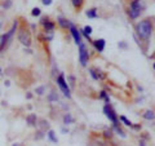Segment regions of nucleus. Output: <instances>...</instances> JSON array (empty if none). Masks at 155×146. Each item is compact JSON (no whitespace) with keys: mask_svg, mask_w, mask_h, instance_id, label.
<instances>
[{"mask_svg":"<svg viewBox=\"0 0 155 146\" xmlns=\"http://www.w3.org/2000/svg\"><path fill=\"white\" fill-rule=\"evenodd\" d=\"M153 30H154V23H153V19H150V18L140 21L137 25H136V31H137L138 38L146 43L150 40V38H151Z\"/></svg>","mask_w":155,"mask_h":146,"instance_id":"1","label":"nucleus"},{"mask_svg":"<svg viewBox=\"0 0 155 146\" xmlns=\"http://www.w3.org/2000/svg\"><path fill=\"white\" fill-rule=\"evenodd\" d=\"M142 9H143V5L141 0H130L129 8H128V16L132 19L138 18L140 14L142 13Z\"/></svg>","mask_w":155,"mask_h":146,"instance_id":"2","label":"nucleus"},{"mask_svg":"<svg viewBox=\"0 0 155 146\" xmlns=\"http://www.w3.org/2000/svg\"><path fill=\"white\" fill-rule=\"evenodd\" d=\"M18 41L25 47H31L32 39H31V32L25 27H21L18 31Z\"/></svg>","mask_w":155,"mask_h":146,"instance_id":"3","label":"nucleus"},{"mask_svg":"<svg viewBox=\"0 0 155 146\" xmlns=\"http://www.w3.org/2000/svg\"><path fill=\"white\" fill-rule=\"evenodd\" d=\"M79 61L81 66H87L88 65V61H89V53H88V49H87L85 44L80 43L79 44Z\"/></svg>","mask_w":155,"mask_h":146,"instance_id":"4","label":"nucleus"},{"mask_svg":"<svg viewBox=\"0 0 155 146\" xmlns=\"http://www.w3.org/2000/svg\"><path fill=\"white\" fill-rule=\"evenodd\" d=\"M104 113L107 116V119L111 121L113 124H118V114L115 113V110L113 109V106L110 104H106L104 106Z\"/></svg>","mask_w":155,"mask_h":146,"instance_id":"5","label":"nucleus"},{"mask_svg":"<svg viewBox=\"0 0 155 146\" xmlns=\"http://www.w3.org/2000/svg\"><path fill=\"white\" fill-rule=\"evenodd\" d=\"M57 84H58V87L61 88L62 93L65 95V97H67V98H70V97H71L70 88H69V85H67V81H66V79H65L64 74L58 75V78H57Z\"/></svg>","mask_w":155,"mask_h":146,"instance_id":"6","label":"nucleus"},{"mask_svg":"<svg viewBox=\"0 0 155 146\" xmlns=\"http://www.w3.org/2000/svg\"><path fill=\"white\" fill-rule=\"evenodd\" d=\"M69 30H70V34L72 35V38H74V40H75L76 44H80V43H81V34H80V31L75 27L74 23H71V25H70Z\"/></svg>","mask_w":155,"mask_h":146,"instance_id":"7","label":"nucleus"},{"mask_svg":"<svg viewBox=\"0 0 155 146\" xmlns=\"http://www.w3.org/2000/svg\"><path fill=\"white\" fill-rule=\"evenodd\" d=\"M40 23L43 25V27H44L45 31H53L54 30V27H56V23L53 21H51L48 17H43L40 19Z\"/></svg>","mask_w":155,"mask_h":146,"instance_id":"8","label":"nucleus"},{"mask_svg":"<svg viewBox=\"0 0 155 146\" xmlns=\"http://www.w3.org/2000/svg\"><path fill=\"white\" fill-rule=\"evenodd\" d=\"M93 45L96 48V51L98 53H101V52H104V49H105L106 41H105V39H97V40L93 41Z\"/></svg>","mask_w":155,"mask_h":146,"instance_id":"9","label":"nucleus"},{"mask_svg":"<svg viewBox=\"0 0 155 146\" xmlns=\"http://www.w3.org/2000/svg\"><path fill=\"white\" fill-rule=\"evenodd\" d=\"M57 23L60 25L61 28H65V30H67V28L70 27V25H71V22L69 21V19H66V18H64V17H58Z\"/></svg>","mask_w":155,"mask_h":146,"instance_id":"10","label":"nucleus"},{"mask_svg":"<svg viewBox=\"0 0 155 146\" xmlns=\"http://www.w3.org/2000/svg\"><path fill=\"white\" fill-rule=\"evenodd\" d=\"M26 121H27V124H28V125H31V127H34V125H36V121H38L36 115H35V114H30V115H27Z\"/></svg>","mask_w":155,"mask_h":146,"instance_id":"11","label":"nucleus"},{"mask_svg":"<svg viewBox=\"0 0 155 146\" xmlns=\"http://www.w3.org/2000/svg\"><path fill=\"white\" fill-rule=\"evenodd\" d=\"M70 2H71V4H72V7H74L76 11L79 12L80 9H81V7L84 5V2H85V0H70Z\"/></svg>","mask_w":155,"mask_h":146,"instance_id":"12","label":"nucleus"},{"mask_svg":"<svg viewBox=\"0 0 155 146\" xmlns=\"http://www.w3.org/2000/svg\"><path fill=\"white\" fill-rule=\"evenodd\" d=\"M85 14H87V17H88V18H97V17H98V12H97V8H91V9H88V11L85 12Z\"/></svg>","mask_w":155,"mask_h":146,"instance_id":"13","label":"nucleus"},{"mask_svg":"<svg viewBox=\"0 0 155 146\" xmlns=\"http://www.w3.org/2000/svg\"><path fill=\"white\" fill-rule=\"evenodd\" d=\"M92 32H93V31H92V26H85L83 28V31H81V34H83V35L88 39V40H89V38L92 35Z\"/></svg>","mask_w":155,"mask_h":146,"instance_id":"14","label":"nucleus"},{"mask_svg":"<svg viewBox=\"0 0 155 146\" xmlns=\"http://www.w3.org/2000/svg\"><path fill=\"white\" fill-rule=\"evenodd\" d=\"M71 123H74V118L71 116V114H66L64 116V124H71Z\"/></svg>","mask_w":155,"mask_h":146,"instance_id":"15","label":"nucleus"},{"mask_svg":"<svg viewBox=\"0 0 155 146\" xmlns=\"http://www.w3.org/2000/svg\"><path fill=\"white\" fill-rule=\"evenodd\" d=\"M143 118H145V119H147V120H154V111H153V110H147V111H145Z\"/></svg>","mask_w":155,"mask_h":146,"instance_id":"16","label":"nucleus"},{"mask_svg":"<svg viewBox=\"0 0 155 146\" xmlns=\"http://www.w3.org/2000/svg\"><path fill=\"white\" fill-rule=\"evenodd\" d=\"M100 98L105 100L106 104H110V98H109V96H107V93H106L105 91H102V92H101V93H100Z\"/></svg>","mask_w":155,"mask_h":146,"instance_id":"17","label":"nucleus"},{"mask_svg":"<svg viewBox=\"0 0 155 146\" xmlns=\"http://www.w3.org/2000/svg\"><path fill=\"white\" fill-rule=\"evenodd\" d=\"M48 138H49L52 142H57V137L54 136V132H53V131H49V132H48Z\"/></svg>","mask_w":155,"mask_h":146,"instance_id":"18","label":"nucleus"},{"mask_svg":"<svg viewBox=\"0 0 155 146\" xmlns=\"http://www.w3.org/2000/svg\"><path fill=\"white\" fill-rule=\"evenodd\" d=\"M120 120H122L125 125H128V127H133V123H132L130 120H128L127 118H125V116H120Z\"/></svg>","mask_w":155,"mask_h":146,"instance_id":"19","label":"nucleus"},{"mask_svg":"<svg viewBox=\"0 0 155 146\" xmlns=\"http://www.w3.org/2000/svg\"><path fill=\"white\" fill-rule=\"evenodd\" d=\"M48 100H49L51 102H53V101H58V96H57L56 92H52V93L48 96Z\"/></svg>","mask_w":155,"mask_h":146,"instance_id":"20","label":"nucleus"},{"mask_svg":"<svg viewBox=\"0 0 155 146\" xmlns=\"http://www.w3.org/2000/svg\"><path fill=\"white\" fill-rule=\"evenodd\" d=\"M31 14L34 17H39L41 14V11H40V8H34L32 11H31Z\"/></svg>","mask_w":155,"mask_h":146,"instance_id":"21","label":"nucleus"},{"mask_svg":"<svg viewBox=\"0 0 155 146\" xmlns=\"http://www.w3.org/2000/svg\"><path fill=\"white\" fill-rule=\"evenodd\" d=\"M2 5H3L4 9H9V8L12 7V0H5V2H4Z\"/></svg>","mask_w":155,"mask_h":146,"instance_id":"22","label":"nucleus"},{"mask_svg":"<svg viewBox=\"0 0 155 146\" xmlns=\"http://www.w3.org/2000/svg\"><path fill=\"white\" fill-rule=\"evenodd\" d=\"M35 92H36V95H39V96H41L43 93H44V92H45V87H38V88L35 89Z\"/></svg>","mask_w":155,"mask_h":146,"instance_id":"23","label":"nucleus"},{"mask_svg":"<svg viewBox=\"0 0 155 146\" xmlns=\"http://www.w3.org/2000/svg\"><path fill=\"white\" fill-rule=\"evenodd\" d=\"M104 134H105V137H111V136H113V131H111V129H109V131H105Z\"/></svg>","mask_w":155,"mask_h":146,"instance_id":"24","label":"nucleus"},{"mask_svg":"<svg viewBox=\"0 0 155 146\" xmlns=\"http://www.w3.org/2000/svg\"><path fill=\"white\" fill-rule=\"evenodd\" d=\"M52 2H53V0H41V3L44 4V5H51Z\"/></svg>","mask_w":155,"mask_h":146,"instance_id":"25","label":"nucleus"},{"mask_svg":"<svg viewBox=\"0 0 155 146\" xmlns=\"http://www.w3.org/2000/svg\"><path fill=\"white\" fill-rule=\"evenodd\" d=\"M119 47H120V48H125V47H127V45H125V44H124V43H120V44H119Z\"/></svg>","mask_w":155,"mask_h":146,"instance_id":"26","label":"nucleus"},{"mask_svg":"<svg viewBox=\"0 0 155 146\" xmlns=\"http://www.w3.org/2000/svg\"><path fill=\"white\" fill-rule=\"evenodd\" d=\"M13 146H18V144H14V145H13Z\"/></svg>","mask_w":155,"mask_h":146,"instance_id":"27","label":"nucleus"},{"mask_svg":"<svg viewBox=\"0 0 155 146\" xmlns=\"http://www.w3.org/2000/svg\"><path fill=\"white\" fill-rule=\"evenodd\" d=\"M0 72H2V69H0Z\"/></svg>","mask_w":155,"mask_h":146,"instance_id":"28","label":"nucleus"}]
</instances>
